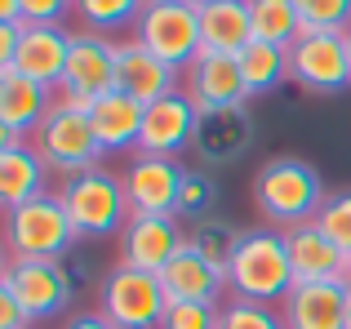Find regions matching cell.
Masks as SVG:
<instances>
[{
  "instance_id": "29",
  "label": "cell",
  "mask_w": 351,
  "mask_h": 329,
  "mask_svg": "<svg viewBox=\"0 0 351 329\" xmlns=\"http://www.w3.org/2000/svg\"><path fill=\"white\" fill-rule=\"evenodd\" d=\"M218 329H289L285 312L276 303H249V298H227L218 307Z\"/></svg>"
},
{
  "instance_id": "31",
  "label": "cell",
  "mask_w": 351,
  "mask_h": 329,
  "mask_svg": "<svg viewBox=\"0 0 351 329\" xmlns=\"http://www.w3.org/2000/svg\"><path fill=\"white\" fill-rule=\"evenodd\" d=\"M302 32H351V0H293Z\"/></svg>"
},
{
  "instance_id": "20",
  "label": "cell",
  "mask_w": 351,
  "mask_h": 329,
  "mask_svg": "<svg viewBox=\"0 0 351 329\" xmlns=\"http://www.w3.org/2000/svg\"><path fill=\"white\" fill-rule=\"evenodd\" d=\"M67 49H71V32L67 27H23V40L9 67L0 71H23L27 80H40L58 94L62 71H67Z\"/></svg>"
},
{
  "instance_id": "40",
  "label": "cell",
  "mask_w": 351,
  "mask_h": 329,
  "mask_svg": "<svg viewBox=\"0 0 351 329\" xmlns=\"http://www.w3.org/2000/svg\"><path fill=\"white\" fill-rule=\"evenodd\" d=\"M191 5H200V9H205V5H218V0H191Z\"/></svg>"
},
{
  "instance_id": "21",
  "label": "cell",
  "mask_w": 351,
  "mask_h": 329,
  "mask_svg": "<svg viewBox=\"0 0 351 329\" xmlns=\"http://www.w3.org/2000/svg\"><path fill=\"white\" fill-rule=\"evenodd\" d=\"M49 164L27 138H5L0 134V200L5 209H18L36 196H49Z\"/></svg>"
},
{
  "instance_id": "39",
  "label": "cell",
  "mask_w": 351,
  "mask_h": 329,
  "mask_svg": "<svg viewBox=\"0 0 351 329\" xmlns=\"http://www.w3.org/2000/svg\"><path fill=\"white\" fill-rule=\"evenodd\" d=\"M343 303H347V329H351V276L343 280Z\"/></svg>"
},
{
  "instance_id": "33",
  "label": "cell",
  "mask_w": 351,
  "mask_h": 329,
  "mask_svg": "<svg viewBox=\"0 0 351 329\" xmlns=\"http://www.w3.org/2000/svg\"><path fill=\"white\" fill-rule=\"evenodd\" d=\"M218 307L223 303H169L160 329H218Z\"/></svg>"
},
{
  "instance_id": "14",
  "label": "cell",
  "mask_w": 351,
  "mask_h": 329,
  "mask_svg": "<svg viewBox=\"0 0 351 329\" xmlns=\"http://www.w3.org/2000/svg\"><path fill=\"white\" fill-rule=\"evenodd\" d=\"M182 94L205 112H227V107H245V76H240L236 53H200L187 71H182Z\"/></svg>"
},
{
  "instance_id": "9",
  "label": "cell",
  "mask_w": 351,
  "mask_h": 329,
  "mask_svg": "<svg viewBox=\"0 0 351 329\" xmlns=\"http://www.w3.org/2000/svg\"><path fill=\"white\" fill-rule=\"evenodd\" d=\"M289 80L307 94H343L351 85L347 32H302L289 45Z\"/></svg>"
},
{
  "instance_id": "8",
  "label": "cell",
  "mask_w": 351,
  "mask_h": 329,
  "mask_svg": "<svg viewBox=\"0 0 351 329\" xmlns=\"http://www.w3.org/2000/svg\"><path fill=\"white\" fill-rule=\"evenodd\" d=\"M32 147L40 151V160L49 164V173L62 178H76V173L103 164V143H98L94 125H89L85 112H71V107L53 103V112L45 116V125L32 134Z\"/></svg>"
},
{
  "instance_id": "4",
  "label": "cell",
  "mask_w": 351,
  "mask_h": 329,
  "mask_svg": "<svg viewBox=\"0 0 351 329\" xmlns=\"http://www.w3.org/2000/svg\"><path fill=\"white\" fill-rule=\"evenodd\" d=\"M80 232L71 223V214L62 209V200L53 196H36L18 209H5V245L9 258H49L62 263L76 249Z\"/></svg>"
},
{
  "instance_id": "2",
  "label": "cell",
  "mask_w": 351,
  "mask_h": 329,
  "mask_svg": "<svg viewBox=\"0 0 351 329\" xmlns=\"http://www.w3.org/2000/svg\"><path fill=\"white\" fill-rule=\"evenodd\" d=\"M325 196L329 187L320 182V173L298 156H271L254 173V205L267 218V227H280V232L298 223H316Z\"/></svg>"
},
{
  "instance_id": "41",
  "label": "cell",
  "mask_w": 351,
  "mask_h": 329,
  "mask_svg": "<svg viewBox=\"0 0 351 329\" xmlns=\"http://www.w3.org/2000/svg\"><path fill=\"white\" fill-rule=\"evenodd\" d=\"M347 49H351V32H347Z\"/></svg>"
},
{
  "instance_id": "16",
  "label": "cell",
  "mask_w": 351,
  "mask_h": 329,
  "mask_svg": "<svg viewBox=\"0 0 351 329\" xmlns=\"http://www.w3.org/2000/svg\"><path fill=\"white\" fill-rule=\"evenodd\" d=\"M254 143V121H249L245 107H227V112H205L196 125V138H191V151H196L200 164L209 169H227L249 151Z\"/></svg>"
},
{
  "instance_id": "37",
  "label": "cell",
  "mask_w": 351,
  "mask_h": 329,
  "mask_svg": "<svg viewBox=\"0 0 351 329\" xmlns=\"http://www.w3.org/2000/svg\"><path fill=\"white\" fill-rule=\"evenodd\" d=\"M58 329H116V325L94 307V312H71L67 321H58Z\"/></svg>"
},
{
  "instance_id": "30",
  "label": "cell",
  "mask_w": 351,
  "mask_h": 329,
  "mask_svg": "<svg viewBox=\"0 0 351 329\" xmlns=\"http://www.w3.org/2000/svg\"><path fill=\"white\" fill-rule=\"evenodd\" d=\"M214 200H218V182L209 178L205 169H187V178H182V191H178V218H182V223L209 218Z\"/></svg>"
},
{
  "instance_id": "32",
  "label": "cell",
  "mask_w": 351,
  "mask_h": 329,
  "mask_svg": "<svg viewBox=\"0 0 351 329\" xmlns=\"http://www.w3.org/2000/svg\"><path fill=\"white\" fill-rule=\"evenodd\" d=\"M316 227L338 245V249L351 254V191H329L325 205L316 214Z\"/></svg>"
},
{
  "instance_id": "6",
  "label": "cell",
  "mask_w": 351,
  "mask_h": 329,
  "mask_svg": "<svg viewBox=\"0 0 351 329\" xmlns=\"http://www.w3.org/2000/svg\"><path fill=\"white\" fill-rule=\"evenodd\" d=\"M94 298H98V312L116 329H160L165 312H169V294H165L160 276L120 267V263L98 280Z\"/></svg>"
},
{
  "instance_id": "7",
  "label": "cell",
  "mask_w": 351,
  "mask_h": 329,
  "mask_svg": "<svg viewBox=\"0 0 351 329\" xmlns=\"http://www.w3.org/2000/svg\"><path fill=\"white\" fill-rule=\"evenodd\" d=\"M0 289L23 303L27 321L45 325V321H67V307L76 298V280L62 263L49 258H9L0 271Z\"/></svg>"
},
{
  "instance_id": "3",
  "label": "cell",
  "mask_w": 351,
  "mask_h": 329,
  "mask_svg": "<svg viewBox=\"0 0 351 329\" xmlns=\"http://www.w3.org/2000/svg\"><path fill=\"white\" fill-rule=\"evenodd\" d=\"M53 196L62 200V209L71 214L80 241H103V236H120L129 214V196H125V178L112 173L107 164L76 173V178H62L53 187Z\"/></svg>"
},
{
  "instance_id": "38",
  "label": "cell",
  "mask_w": 351,
  "mask_h": 329,
  "mask_svg": "<svg viewBox=\"0 0 351 329\" xmlns=\"http://www.w3.org/2000/svg\"><path fill=\"white\" fill-rule=\"evenodd\" d=\"M0 23H23V0H0Z\"/></svg>"
},
{
  "instance_id": "34",
  "label": "cell",
  "mask_w": 351,
  "mask_h": 329,
  "mask_svg": "<svg viewBox=\"0 0 351 329\" xmlns=\"http://www.w3.org/2000/svg\"><path fill=\"white\" fill-rule=\"evenodd\" d=\"M71 0H23V23L27 27H62Z\"/></svg>"
},
{
  "instance_id": "17",
  "label": "cell",
  "mask_w": 351,
  "mask_h": 329,
  "mask_svg": "<svg viewBox=\"0 0 351 329\" xmlns=\"http://www.w3.org/2000/svg\"><path fill=\"white\" fill-rule=\"evenodd\" d=\"M116 89L134 94L138 103L147 107V103H156V98L182 89V71H173L169 62H160L143 40L129 36V40H120V49H116Z\"/></svg>"
},
{
  "instance_id": "1",
  "label": "cell",
  "mask_w": 351,
  "mask_h": 329,
  "mask_svg": "<svg viewBox=\"0 0 351 329\" xmlns=\"http://www.w3.org/2000/svg\"><path fill=\"white\" fill-rule=\"evenodd\" d=\"M298 285L289 263V241L280 227H249L227 263V294L249 303H285V294Z\"/></svg>"
},
{
  "instance_id": "18",
  "label": "cell",
  "mask_w": 351,
  "mask_h": 329,
  "mask_svg": "<svg viewBox=\"0 0 351 329\" xmlns=\"http://www.w3.org/2000/svg\"><path fill=\"white\" fill-rule=\"evenodd\" d=\"M160 285L169 294V303H223L227 271L218 263H209L196 245H182L169 258V267L160 271Z\"/></svg>"
},
{
  "instance_id": "36",
  "label": "cell",
  "mask_w": 351,
  "mask_h": 329,
  "mask_svg": "<svg viewBox=\"0 0 351 329\" xmlns=\"http://www.w3.org/2000/svg\"><path fill=\"white\" fill-rule=\"evenodd\" d=\"M23 40V23H0V67H9Z\"/></svg>"
},
{
  "instance_id": "19",
  "label": "cell",
  "mask_w": 351,
  "mask_h": 329,
  "mask_svg": "<svg viewBox=\"0 0 351 329\" xmlns=\"http://www.w3.org/2000/svg\"><path fill=\"white\" fill-rule=\"evenodd\" d=\"M289 241V263H293V280L311 285V280H347L351 276V254L338 249L316 223H298L285 232Z\"/></svg>"
},
{
  "instance_id": "12",
  "label": "cell",
  "mask_w": 351,
  "mask_h": 329,
  "mask_svg": "<svg viewBox=\"0 0 351 329\" xmlns=\"http://www.w3.org/2000/svg\"><path fill=\"white\" fill-rule=\"evenodd\" d=\"M196 125H200V107L191 103L182 89H173V94L147 103L138 151H143V156H173L178 160V151H187L191 138H196Z\"/></svg>"
},
{
  "instance_id": "11",
  "label": "cell",
  "mask_w": 351,
  "mask_h": 329,
  "mask_svg": "<svg viewBox=\"0 0 351 329\" xmlns=\"http://www.w3.org/2000/svg\"><path fill=\"white\" fill-rule=\"evenodd\" d=\"M125 196H129V214H173L178 218V191H182V169L173 156H143L134 151V160L125 164Z\"/></svg>"
},
{
  "instance_id": "5",
  "label": "cell",
  "mask_w": 351,
  "mask_h": 329,
  "mask_svg": "<svg viewBox=\"0 0 351 329\" xmlns=\"http://www.w3.org/2000/svg\"><path fill=\"white\" fill-rule=\"evenodd\" d=\"M134 40H143L173 71H187L205 53L200 5H191V0H147V9L134 23Z\"/></svg>"
},
{
  "instance_id": "10",
  "label": "cell",
  "mask_w": 351,
  "mask_h": 329,
  "mask_svg": "<svg viewBox=\"0 0 351 329\" xmlns=\"http://www.w3.org/2000/svg\"><path fill=\"white\" fill-rule=\"evenodd\" d=\"M187 245V232L173 214L156 218V214H134L125 223V232L116 236V263L120 267H138L160 276L169 267V258Z\"/></svg>"
},
{
  "instance_id": "24",
  "label": "cell",
  "mask_w": 351,
  "mask_h": 329,
  "mask_svg": "<svg viewBox=\"0 0 351 329\" xmlns=\"http://www.w3.org/2000/svg\"><path fill=\"white\" fill-rule=\"evenodd\" d=\"M200 36H205V53H240L254 40L249 0H218V5H205L200 9Z\"/></svg>"
},
{
  "instance_id": "15",
  "label": "cell",
  "mask_w": 351,
  "mask_h": 329,
  "mask_svg": "<svg viewBox=\"0 0 351 329\" xmlns=\"http://www.w3.org/2000/svg\"><path fill=\"white\" fill-rule=\"evenodd\" d=\"M58 94L40 80H27L23 71H0V134L5 138H32L53 112Z\"/></svg>"
},
{
  "instance_id": "13",
  "label": "cell",
  "mask_w": 351,
  "mask_h": 329,
  "mask_svg": "<svg viewBox=\"0 0 351 329\" xmlns=\"http://www.w3.org/2000/svg\"><path fill=\"white\" fill-rule=\"evenodd\" d=\"M116 49L120 40L103 32H71V49H67V71H62L58 94H85L98 98L107 89H116Z\"/></svg>"
},
{
  "instance_id": "22",
  "label": "cell",
  "mask_w": 351,
  "mask_h": 329,
  "mask_svg": "<svg viewBox=\"0 0 351 329\" xmlns=\"http://www.w3.org/2000/svg\"><path fill=\"white\" fill-rule=\"evenodd\" d=\"M289 329H347V303H343V280H311L293 285L280 303Z\"/></svg>"
},
{
  "instance_id": "26",
  "label": "cell",
  "mask_w": 351,
  "mask_h": 329,
  "mask_svg": "<svg viewBox=\"0 0 351 329\" xmlns=\"http://www.w3.org/2000/svg\"><path fill=\"white\" fill-rule=\"evenodd\" d=\"M249 23H254V40L285 45V49L302 36V18L293 0H249Z\"/></svg>"
},
{
  "instance_id": "35",
  "label": "cell",
  "mask_w": 351,
  "mask_h": 329,
  "mask_svg": "<svg viewBox=\"0 0 351 329\" xmlns=\"http://www.w3.org/2000/svg\"><path fill=\"white\" fill-rule=\"evenodd\" d=\"M0 329H36L32 321H27L23 303H18L9 289H0Z\"/></svg>"
},
{
  "instance_id": "28",
  "label": "cell",
  "mask_w": 351,
  "mask_h": 329,
  "mask_svg": "<svg viewBox=\"0 0 351 329\" xmlns=\"http://www.w3.org/2000/svg\"><path fill=\"white\" fill-rule=\"evenodd\" d=\"M187 245H196L209 263H218V267L227 271V263H232V254L240 245V227L223 223V218H196V223L187 227Z\"/></svg>"
},
{
  "instance_id": "23",
  "label": "cell",
  "mask_w": 351,
  "mask_h": 329,
  "mask_svg": "<svg viewBox=\"0 0 351 329\" xmlns=\"http://www.w3.org/2000/svg\"><path fill=\"white\" fill-rule=\"evenodd\" d=\"M143 112H147V107L138 103L134 94H125V89H107V94L94 98V107H89V125H94V134H98V143H103L107 156H112V151H138Z\"/></svg>"
},
{
  "instance_id": "27",
  "label": "cell",
  "mask_w": 351,
  "mask_h": 329,
  "mask_svg": "<svg viewBox=\"0 0 351 329\" xmlns=\"http://www.w3.org/2000/svg\"><path fill=\"white\" fill-rule=\"evenodd\" d=\"M71 9H76L85 32L116 36V32H134V23L147 9V0H71Z\"/></svg>"
},
{
  "instance_id": "25",
  "label": "cell",
  "mask_w": 351,
  "mask_h": 329,
  "mask_svg": "<svg viewBox=\"0 0 351 329\" xmlns=\"http://www.w3.org/2000/svg\"><path fill=\"white\" fill-rule=\"evenodd\" d=\"M236 58H240V76H245L249 98H263V94H271L280 80H289V49H285V45L249 40Z\"/></svg>"
}]
</instances>
